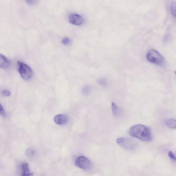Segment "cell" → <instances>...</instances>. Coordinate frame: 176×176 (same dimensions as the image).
Returning <instances> with one entry per match:
<instances>
[{
    "instance_id": "6da1fadb",
    "label": "cell",
    "mask_w": 176,
    "mask_h": 176,
    "mask_svg": "<svg viewBox=\"0 0 176 176\" xmlns=\"http://www.w3.org/2000/svg\"><path fill=\"white\" fill-rule=\"evenodd\" d=\"M129 134L132 137L142 141L150 142L152 139L151 129L144 125H135L130 129Z\"/></svg>"
},
{
    "instance_id": "7a4b0ae2",
    "label": "cell",
    "mask_w": 176,
    "mask_h": 176,
    "mask_svg": "<svg viewBox=\"0 0 176 176\" xmlns=\"http://www.w3.org/2000/svg\"><path fill=\"white\" fill-rule=\"evenodd\" d=\"M147 59L150 62L160 67L165 64V60L163 56L157 51L151 49L148 51L146 56Z\"/></svg>"
},
{
    "instance_id": "3957f363",
    "label": "cell",
    "mask_w": 176,
    "mask_h": 176,
    "mask_svg": "<svg viewBox=\"0 0 176 176\" xmlns=\"http://www.w3.org/2000/svg\"><path fill=\"white\" fill-rule=\"evenodd\" d=\"M18 71L22 78L25 80H29L32 77L33 71L32 69L26 64L18 61Z\"/></svg>"
},
{
    "instance_id": "277c9868",
    "label": "cell",
    "mask_w": 176,
    "mask_h": 176,
    "mask_svg": "<svg viewBox=\"0 0 176 176\" xmlns=\"http://www.w3.org/2000/svg\"><path fill=\"white\" fill-rule=\"evenodd\" d=\"M75 163L76 166L83 170H88L91 167L90 160L85 156H81L76 158Z\"/></svg>"
},
{
    "instance_id": "5b68a950",
    "label": "cell",
    "mask_w": 176,
    "mask_h": 176,
    "mask_svg": "<svg viewBox=\"0 0 176 176\" xmlns=\"http://www.w3.org/2000/svg\"><path fill=\"white\" fill-rule=\"evenodd\" d=\"M116 141L117 143L121 146L128 149H133L135 147L134 141L129 139L119 138L117 139Z\"/></svg>"
},
{
    "instance_id": "8992f818",
    "label": "cell",
    "mask_w": 176,
    "mask_h": 176,
    "mask_svg": "<svg viewBox=\"0 0 176 176\" xmlns=\"http://www.w3.org/2000/svg\"><path fill=\"white\" fill-rule=\"evenodd\" d=\"M68 19L71 24L76 25H82L84 22L83 17L77 14L70 15L69 16Z\"/></svg>"
},
{
    "instance_id": "52a82bcc",
    "label": "cell",
    "mask_w": 176,
    "mask_h": 176,
    "mask_svg": "<svg viewBox=\"0 0 176 176\" xmlns=\"http://www.w3.org/2000/svg\"><path fill=\"white\" fill-rule=\"evenodd\" d=\"M54 121L56 124L60 125L65 124L68 121V117L64 114H59L55 116Z\"/></svg>"
},
{
    "instance_id": "ba28073f",
    "label": "cell",
    "mask_w": 176,
    "mask_h": 176,
    "mask_svg": "<svg viewBox=\"0 0 176 176\" xmlns=\"http://www.w3.org/2000/svg\"><path fill=\"white\" fill-rule=\"evenodd\" d=\"M22 173L21 176H32V172L30 171L29 165L28 163H23L21 165Z\"/></svg>"
},
{
    "instance_id": "9c48e42d",
    "label": "cell",
    "mask_w": 176,
    "mask_h": 176,
    "mask_svg": "<svg viewBox=\"0 0 176 176\" xmlns=\"http://www.w3.org/2000/svg\"><path fill=\"white\" fill-rule=\"evenodd\" d=\"M11 61L5 56L2 54L0 55V67L2 69H6L11 65Z\"/></svg>"
},
{
    "instance_id": "30bf717a",
    "label": "cell",
    "mask_w": 176,
    "mask_h": 176,
    "mask_svg": "<svg viewBox=\"0 0 176 176\" xmlns=\"http://www.w3.org/2000/svg\"><path fill=\"white\" fill-rule=\"evenodd\" d=\"M165 125L168 127L172 129H176V120L174 119H168L165 121Z\"/></svg>"
},
{
    "instance_id": "8fae6325",
    "label": "cell",
    "mask_w": 176,
    "mask_h": 176,
    "mask_svg": "<svg viewBox=\"0 0 176 176\" xmlns=\"http://www.w3.org/2000/svg\"><path fill=\"white\" fill-rule=\"evenodd\" d=\"M111 108L112 112L115 116H118L120 113V109L119 107L113 103L111 105Z\"/></svg>"
},
{
    "instance_id": "7c38bea8",
    "label": "cell",
    "mask_w": 176,
    "mask_h": 176,
    "mask_svg": "<svg viewBox=\"0 0 176 176\" xmlns=\"http://www.w3.org/2000/svg\"><path fill=\"white\" fill-rule=\"evenodd\" d=\"M170 10L173 16L176 17V2L173 1L171 2Z\"/></svg>"
},
{
    "instance_id": "4fadbf2b",
    "label": "cell",
    "mask_w": 176,
    "mask_h": 176,
    "mask_svg": "<svg viewBox=\"0 0 176 176\" xmlns=\"http://www.w3.org/2000/svg\"><path fill=\"white\" fill-rule=\"evenodd\" d=\"M27 156L29 158H32L34 157L35 154V151L32 148H28L25 151Z\"/></svg>"
},
{
    "instance_id": "5bb4252c",
    "label": "cell",
    "mask_w": 176,
    "mask_h": 176,
    "mask_svg": "<svg viewBox=\"0 0 176 176\" xmlns=\"http://www.w3.org/2000/svg\"><path fill=\"white\" fill-rule=\"evenodd\" d=\"M91 89L90 86H86L83 88L82 92L84 95H88L91 92Z\"/></svg>"
},
{
    "instance_id": "9a60e30c",
    "label": "cell",
    "mask_w": 176,
    "mask_h": 176,
    "mask_svg": "<svg viewBox=\"0 0 176 176\" xmlns=\"http://www.w3.org/2000/svg\"><path fill=\"white\" fill-rule=\"evenodd\" d=\"M62 42L63 45H68L71 43V40L69 38L65 37L62 40Z\"/></svg>"
},
{
    "instance_id": "2e32d148",
    "label": "cell",
    "mask_w": 176,
    "mask_h": 176,
    "mask_svg": "<svg viewBox=\"0 0 176 176\" xmlns=\"http://www.w3.org/2000/svg\"><path fill=\"white\" fill-rule=\"evenodd\" d=\"M99 85L102 86H105L107 85V81L105 79L101 78L99 79L98 81Z\"/></svg>"
},
{
    "instance_id": "e0dca14e",
    "label": "cell",
    "mask_w": 176,
    "mask_h": 176,
    "mask_svg": "<svg viewBox=\"0 0 176 176\" xmlns=\"http://www.w3.org/2000/svg\"><path fill=\"white\" fill-rule=\"evenodd\" d=\"M168 155H169V156L170 158V159H171L173 160H174V161L176 162V155L172 151H170L169 152V153H168Z\"/></svg>"
},
{
    "instance_id": "ac0fdd59",
    "label": "cell",
    "mask_w": 176,
    "mask_h": 176,
    "mask_svg": "<svg viewBox=\"0 0 176 176\" xmlns=\"http://www.w3.org/2000/svg\"><path fill=\"white\" fill-rule=\"evenodd\" d=\"M0 114H1V116L3 117L5 116V114L4 109L1 104V106H0Z\"/></svg>"
},
{
    "instance_id": "d6986e66",
    "label": "cell",
    "mask_w": 176,
    "mask_h": 176,
    "mask_svg": "<svg viewBox=\"0 0 176 176\" xmlns=\"http://www.w3.org/2000/svg\"><path fill=\"white\" fill-rule=\"evenodd\" d=\"M2 93H3V95L5 96H9L11 95V92H10L9 90H5L2 91Z\"/></svg>"
},
{
    "instance_id": "ffe728a7",
    "label": "cell",
    "mask_w": 176,
    "mask_h": 176,
    "mask_svg": "<svg viewBox=\"0 0 176 176\" xmlns=\"http://www.w3.org/2000/svg\"><path fill=\"white\" fill-rule=\"evenodd\" d=\"M27 2L28 4L29 5H33L35 3V1H27Z\"/></svg>"
},
{
    "instance_id": "44dd1931",
    "label": "cell",
    "mask_w": 176,
    "mask_h": 176,
    "mask_svg": "<svg viewBox=\"0 0 176 176\" xmlns=\"http://www.w3.org/2000/svg\"><path fill=\"white\" fill-rule=\"evenodd\" d=\"M175 74H176V71H175Z\"/></svg>"
}]
</instances>
